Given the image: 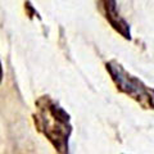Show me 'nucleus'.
Instances as JSON below:
<instances>
[{"label": "nucleus", "mask_w": 154, "mask_h": 154, "mask_svg": "<svg viewBox=\"0 0 154 154\" xmlns=\"http://www.w3.org/2000/svg\"><path fill=\"white\" fill-rule=\"evenodd\" d=\"M33 125L58 154H71L69 139L73 126L71 116L50 95H41L35 100V110L32 113Z\"/></svg>", "instance_id": "1"}, {"label": "nucleus", "mask_w": 154, "mask_h": 154, "mask_svg": "<svg viewBox=\"0 0 154 154\" xmlns=\"http://www.w3.org/2000/svg\"><path fill=\"white\" fill-rule=\"evenodd\" d=\"M105 69L119 93L127 95L144 109H154L153 88H149L139 77L131 75L119 62L114 59L105 63Z\"/></svg>", "instance_id": "2"}, {"label": "nucleus", "mask_w": 154, "mask_h": 154, "mask_svg": "<svg viewBox=\"0 0 154 154\" xmlns=\"http://www.w3.org/2000/svg\"><path fill=\"white\" fill-rule=\"evenodd\" d=\"M96 4H98V9L107 19L110 27L123 38L131 40V28L126 19L119 14L117 0H96Z\"/></svg>", "instance_id": "3"}, {"label": "nucleus", "mask_w": 154, "mask_h": 154, "mask_svg": "<svg viewBox=\"0 0 154 154\" xmlns=\"http://www.w3.org/2000/svg\"><path fill=\"white\" fill-rule=\"evenodd\" d=\"M3 77H4V72H3V64H2V60H0V84L3 82Z\"/></svg>", "instance_id": "4"}]
</instances>
